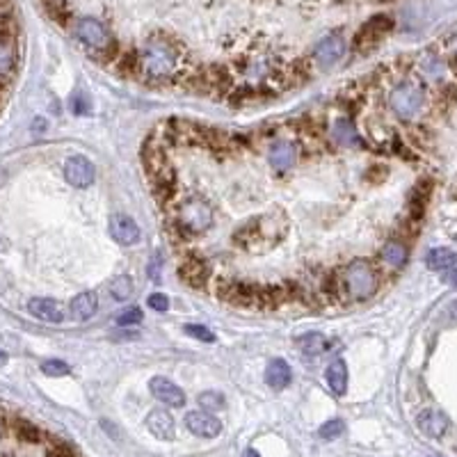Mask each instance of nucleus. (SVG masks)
I'll return each mask as SVG.
<instances>
[{
  "instance_id": "39448f33",
  "label": "nucleus",
  "mask_w": 457,
  "mask_h": 457,
  "mask_svg": "<svg viewBox=\"0 0 457 457\" xmlns=\"http://www.w3.org/2000/svg\"><path fill=\"white\" fill-rule=\"evenodd\" d=\"M75 37L94 53V58L99 56V58L107 60L115 53V43H112L110 35H107L105 26L96 19H90V16L80 19L78 23H75Z\"/></svg>"
},
{
  "instance_id": "bb28decb",
  "label": "nucleus",
  "mask_w": 457,
  "mask_h": 457,
  "mask_svg": "<svg viewBox=\"0 0 457 457\" xmlns=\"http://www.w3.org/2000/svg\"><path fill=\"white\" fill-rule=\"evenodd\" d=\"M110 295H112V300H117V302H126V300H130L133 298V290H135V286H133V279H130L128 275H119V277H115L112 281H110Z\"/></svg>"
},
{
  "instance_id": "dca6fc26",
  "label": "nucleus",
  "mask_w": 457,
  "mask_h": 457,
  "mask_svg": "<svg viewBox=\"0 0 457 457\" xmlns=\"http://www.w3.org/2000/svg\"><path fill=\"white\" fill-rule=\"evenodd\" d=\"M179 275L181 279L186 281L188 286L192 288H204L206 281H209V275H211V268L206 261L201 258H186L183 263L179 266Z\"/></svg>"
},
{
  "instance_id": "4c0bfd02",
  "label": "nucleus",
  "mask_w": 457,
  "mask_h": 457,
  "mask_svg": "<svg viewBox=\"0 0 457 457\" xmlns=\"http://www.w3.org/2000/svg\"><path fill=\"white\" fill-rule=\"evenodd\" d=\"M443 315H446V320H448V322L457 325V300H455V302H451L448 307H446Z\"/></svg>"
},
{
  "instance_id": "20e7f679",
  "label": "nucleus",
  "mask_w": 457,
  "mask_h": 457,
  "mask_svg": "<svg viewBox=\"0 0 457 457\" xmlns=\"http://www.w3.org/2000/svg\"><path fill=\"white\" fill-rule=\"evenodd\" d=\"M426 105V90L416 80H402L389 94V107L400 119H414Z\"/></svg>"
},
{
  "instance_id": "393cba45",
  "label": "nucleus",
  "mask_w": 457,
  "mask_h": 457,
  "mask_svg": "<svg viewBox=\"0 0 457 457\" xmlns=\"http://www.w3.org/2000/svg\"><path fill=\"white\" fill-rule=\"evenodd\" d=\"M298 347L302 350L304 357H318V354L325 352V347H327V339H325V336L318 334V332H311V334L300 336Z\"/></svg>"
},
{
  "instance_id": "aec40b11",
  "label": "nucleus",
  "mask_w": 457,
  "mask_h": 457,
  "mask_svg": "<svg viewBox=\"0 0 457 457\" xmlns=\"http://www.w3.org/2000/svg\"><path fill=\"white\" fill-rule=\"evenodd\" d=\"M293 379V371L290 366L284 362V359H272V362L266 366V382L270 389H286Z\"/></svg>"
},
{
  "instance_id": "4468645a",
  "label": "nucleus",
  "mask_w": 457,
  "mask_h": 457,
  "mask_svg": "<svg viewBox=\"0 0 457 457\" xmlns=\"http://www.w3.org/2000/svg\"><path fill=\"white\" fill-rule=\"evenodd\" d=\"M147 430L154 434L160 441H172L174 434H177V426H174V419L169 411L165 409H151L147 414Z\"/></svg>"
},
{
  "instance_id": "5701e85b",
  "label": "nucleus",
  "mask_w": 457,
  "mask_h": 457,
  "mask_svg": "<svg viewBox=\"0 0 457 457\" xmlns=\"http://www.w3.org/2000/svg\"><path fill=\"white\" fill-rule=\"evenodd\" d=\"M426 263H428L430 270L443 272V270H451L457 263V254L448 247H437V249H432V252L428 254Z\"/></svg>"
},
{
  "instance_id": "ddd939ff",
  "label": "nucleus",
  "mask_w": 457,
  "mask_h": 457,
  "mask_svg": "<svg viewBox=\"0 0 457 457\" xmlns=\"http://www.w3.org/2000/svg\"><path fill=\"white\" fill-rule=\"evenodd\" d=\"M28 311L30 315H35L37 320L48 322V325H60L64 320V309L62 304L51 300V298H35L28 302Z\"/></svg>"
},
{
  "instance_id": "9b49d317",
  "label": "nucleus",
  "mask_w": 457,
  "mask_h": 457,
  "mask_svg": "<svg viewBox=\"0 0 457 457\" xmlns=\"http://www.w3.org/2000/svg\"><path fill=\"white\" fill-rule=\"evenodd\" d=\"M149 389H151V396L160 400L162 405H167V407L186 405V394H183V389L179 384H174L167 377H154L149 382Z\"/></svg>"
},
{
  "instance_id": "f257e3e1",
  "label": "nucleus",
  "mask_w": 457,
  "mask_h": 457,
  "mask_svg": "<svg viewBox=\"0 0 457 457\" xmlns=\"http://www.w3.org/2000/svg\"><path fill=\"white\" fill-rule=\"evenodd\" d=\"M181 64V51L177 41L167 37H154L145 41L137 53V75L149 83H162L177 73Z\"/></svg>"
},
{
  "instance_id": "7c9ffc66",
  "label": "nucleus",
  "mask_w": 457,
  "mask_h": 457,
  "mask_svg": "<svg viewBox=\"0 0 457 457\" xmlns=\"http://www.w3.org/2000/svg\"><path fill=\"white\" fill-rule=\"evenodd\" d=\"M343 432H345V423L341 419H334V421L322 423V426L318 428V437L325 441H332V439H339Z\"/></svg>"
},
{
  "instance_id": "79ce46f5",
  "label": "nucleus",
  "mask_w": 457,
  "mask_h": 457,
  "mask_svg": "<svg viewBox=\"0 0 457 457\" xmlns=\"http://www.w3.org/2000/svg\"><path fill=\"white\" fill-rule=\"evenodd\" d=\"M243 457H261V455H258V453H256L254 448H247V451L243 453Z\"/></svg>"
},
{
  "instance_id": "b1692460",
  "label": "nucleus",
  "mask_w": 457,
  "mask_h": 457,
  "mask_svg": "<svg viewBox=\"0 0 457 457\" xmlns=\"http://www.w3.org/2000/svg\"><path fill=\"white\" fill-rule=\"evenodd\" d=\"M16 69V41H0V80H7Z\"/></svg>"
},
{
  "instance_id": "0eeeda50",
  "label": "nucleus",
  "mask_w": 457,
  "mask_h": 457,
  "mask_svg": "<svg viewBox=\"0 0 457 457\" xmlns=\"http://www.w3.org/2000/svg\"><path fill=\"white\" fill-rule=\"evenodd\" d=\"M64 179L73 188H90L96 179V169L90 158L85 156H71L64 162Z\"/></svg>"
},
{
  "instance_id": "6e6552de",
  "label": "nucleus",
  "mask_w": 457,
  "mask_h": 457,
  "mask_svg": "<svg viewBox=\"0 0 457 457\" xmlns=\"http://www.w3.org/2000/svg\"><path fill=\"white\" fill-rule=\"evenodd\" d=\"M186 428L201 439H215L222 432V423L206 409H194L186 414Z\"/></svg>"
},
{
  "instance_id": "a211bd4d",
  "label": "nucleus",
  "mask_w": 457,
  "mask_h": 457,
  "mask_svg": "<svg viewBox=\"0 0 457 457\" xmlns=\"http://www.w3.org/2000/svg\"><path fill=\"white\" fill-rule=\"evenodd\" d=\"M71 315L75 322H87L92 320L96 311H99V295H96L94 290H85L80 295H75L71 300Z\"/></svg>"
},
{
  "instance_id": "c756f323",
  "label": "nucleus",
  "mask_w": 457,
  "mask_h": 457,
  "mask_svg": "<svg viewBox=\"0 0 457 457\" xmlns=\"http://www.w3.org/2000/svg\"><path fill=\"white\" fill-rule=\"evenodd\" d=\"M197 402H199V407L211 411V414L213 411L224 409V396L220 394V391H204V394H199Z\"/></svg>"
},
{
  "instance_id": "a18cd8bd",
  "label": "nucleus",
  "mask_w": 457,
  "mask_h": 457,
  "mask_svg": "<svg viewBox=\"0 0 457 457\" xmlns=\"http://www.w3.org/2000/svg\"><path fill=\"white\" fill-rule=\"evenodd\" d=\"M432 457H439V455H432Z\"/></svg>"
},
{
  "instance_id": "473e14b6",
  "label": "nucleus",
  "mask_w": 457,
  "mask_h": 457,
  "mask_svg": "<svg viewBox=\"0 0 457 457\" xmlns=\"http://www.w3.org/2000/svg\"><path fill=\"white\" fill-rule=\"evenodd\" d=\"M142 318H145L142 311H140L137 307H133V309H126L124 313H119L115 322L119 325V327H128V325H140Z\"/></svg>"
},
{
  "instance_id": "f03ea898",
  "label": "nucleus",
  "mask_w": 457,
  "mask_h": 457,
  "mask_svg": "<svg viewBox=\"0 0 457 457\" xmlns=\"http://www.w3.org/2000/svg\"><path fill=\"white\" fill-rule=\"evenodd\" d=\"M343 288H345V295L354 300V302H364L368 298H373L377 288H379V275L375 266L371 261L366 258H359L352 261L350 266L343 270Z\"/></svg>"
},
{
  "instance_id": "f704fd0d",
  "label": "nucleus",
  "mask_w": 457,
  "mask_h": 457,
  "mask_svg": "<svg viewBox=\"0 0 457 457\" xmlns=\"http://www.w3.org/2000/svg\"><path fill=\"white\" fill-rule=\"evenodd\" d=\"M147 304L154 311H158V313H162V311H167L169 309V298H165L162 293H154V295H149L147 298Z\"/></svg>"
},
{
  "instance_id": "37998d69",
  "label": "nucleus",
  "mask_w": 457,
  "mask_h": 457,
  "mask_svg": "<svg viewBox=\"0 0 457 457\" xmlns=\"http://www.w3.org/2000/svg\"><path fill=\"white\" fill-rule=\"evenodd\" d=\"M3 364H7V352L0 350V366H3Z\"/></svg>"
},
{
  "instance_id": "2eb2a0df",
  "label": "nucleus",
  "mask_w": 457,
  "mask_h": 457,
  "mask_svg": "<svg viewBox=\"0 0 457 457\" xmlns=\"http://www.w3.org/2000/svg\"><path fill=\"white\" fill-rule=\"evenodd\" d=\"M7 428L14 432V437L23 443H30V446H37V443H43L46 441L48 434L43 432L39 426H35L32 421L28 419H21V416H9L7 419Z\"/></svg>"
},
{
  "instance_id": "58836bf2",
  "label": "nucleus",
  "mask_w": 457,
  "mask_h": 457,
  "mask_svg": "<svg viewBox=\"0 0 457 457\" xmlns=\"http://www.w3.org/2000/svg\"><path fill=\"white\" fill-rule=\"evenodd\" d=\"M443 279L448 281L451 286H455V288H457V270H453V268H451L448 272H446V277H443Z\"/></svg>"
},
{
  "instance_id": "412c9836",
  "label": "nucleus",
  "mask_w": 457,
  "mask_h": 457,
  "mask_svg": "<svg viewBox=\"0 0 457 457\" xmlns=\"http://www.w3.org/2000/svg\"><path fill=\"white\" fill-rule=\"evenodd\" d=\"M379 263L389 270H400L407 263V247L400 241H389L379 249Z\"/></svg>"
},
{
  "instance_id": "72a5a7b5",
  "label": "nucleus",
  "mask_w": 457,
  "mask_h": 457,
  "mask_svg": "<svg viewBox=\"0 0 457 457\" xmlns=\"http://www.w3.org/2000/svg\"><path fill=\"white\" fill-rule=\"evenodd\" d=\"M186 334L194 336V339H199V341H206V343L215 341V334L211 330H206L204 325H186Z\"/></svg>"
},
{
  "instance_id": "2f4dec72",
  "label": "nucleus",
  "mask_w": 457,
  "mask_h": 457,
  "mask_svg": "<svg viewBox=\"0 0 457 457\" xmlns=\"http://www.w3.org/2000/svg\"><path fill=\"white\" fill-rule=\"evenodd\" d=\"M41 371L51 377H64L71 373V368H69V364L60 362V359H48V362L41 364Z\"/></svg>"
},
{
  "instance_id": "c85d7f7f",
  "label": "nucleus",
  "mask_w": 457,
  "mask_h": 457,
  "mask_svg": "<svg viewBox=\"0 0 457 457\" xmlns=\"http://www.w3.org/2000/svg\"><path fill=\"white\" fill-rule=\"evenodd\" d=\"M43 7H46L48 16L56 21L58 26H67V21L71 16L67 0H43Z\"/></svg>"
},
{
  "instance_id": "9d476101",
  "label": "nucleus",
  "mask_w": 457,
  "mask_h": 457,
  "mask_svg": "<svg viewBox=\"0 0 457 457\" xmlns=\"http://www.w3.org/2000/svg\"><path fill=\"white\" fill-rule=\"evenodd\" d=\"M448 426H451L448 416H446L441 409H434V407L423 409L416 416V428L430 439H441L443 434L448 432Z\"/></svg>"
},
{
  "instance_id": "a19ab883",
  "label": "nucleus",
  "mask_w": 457,
  "mask_h": 457,
  "mask_svg": "<svg viewBox=\"0 0 457 457\" xmlns=\"http://www.w3.org/2000/svg\"><path fill=\"white\" fill-rule=\"evenodd\" d=\"M5 428H7V416H0V437H3Z\"/></svg>"
},
{
  "instance_id": "cd10ccee",
  "label": "nucleus",
  "mask_w": 457,
  "mask_h": 457,
  "mask_svg": "<svg viewBox=\"0 0 457 457\" xmlns=\"http://www.w3.org/2000/svg\"><path fill=\"white\" fill-rule=\"evenodd\" d=\"M43 443H46V455L48 457H78V453H75V448L69 441L53 437V434H48Z\"/></svg>"
},
{
  "instance_id": "f8f14e48",
  "label": "nucleus",
  "mask_w": 457,
  "mask_h": 457,
  "mask_svg": "<svg viewBox=\"0 0 457 457\" xmlns=\"http://www.w3.org/2000/svg\"><path fill=\"white\" fill-rule=\"evenodd\" d=\"M110 236L122 247H130V245L140 243L142 231H140V226H137V222L133 220V217H128V215H112L110 217Z\"/></svg>"
},
{
  "instance_id": "1a4fd4ad",
  "label": "nucleus",
  "mask_w": 457,
  "mask_h": 457,
  "mask_svg": "<svg viewBox=\"0 0 457 457\" xmlns=\"http://www.w3.org/2000/svg\"><path fill=\"white\" fill-rule=\"evenodd\" d=\"M345 56V41L339 35H330L320 39L313 48V60L318 67H332Z\"/></svg>"
},
{
  "instance_id": "423d86ee",
  "label": "nucleus",
  "mask_w": 457,
  "mask_h": 457,
  "mask_svg": "<svg viewBox=\"0 0 457 457\" xmlns=\"http://www.w3.org/2000/svg\"><path fill=\"white\" fill-rule=\"evenodd\" d=\"M394 28V21L389 16L379 14V16H373L371 21H366V23L359 28V32L354 35V51L357 53H368L373 51L379 41L387 37V32Z\"/></svg>"
},
{
  "instance_id": "6ab92c4d",
  "label": "nucleus",
  "mask_w": 457,
  "mask_h": 457,
  "mask_svg": "<svg viewBox=\"0 0 457 457\" xmlns=\"http://www.w3.org/2000/svg\"><path fill=\"white\" fill-rule=\"evenodd\" d=\"M430 192H432V183L430 181H421L409 194L407 213H409V220L414 224H419L423 220V215H426V206H428V199H430Z\"/></svg>"
},
{
  "instance_id": "4be33fe9",
  "label": "nucleus",
  "mask_w": 457,
  "mask_h": 457,
  "mask_svg": "<svg viewBox=\"0 0 457 457\" xmlns=\"http://www.w3.org/2000/svg\"><path fill=\"white\" fill-rule=\"evenodd\" d=\"M325 377H327V384L332 389V394L345 396V391H347V366H345L343 359H334V362L327 366V373H325Z\"/></svg>"
},
{
  "instance_id": "c03bdc74",
  "label": "nucleus",
  "mask_w": 457,
  "mask_h": 457,
  "mask_svg": "<svg viewBox=\"0 0 457 457\" xmlns=\"http://www.w3.org/2000/svg\"><path fill=\"white\" fill-rule=\"evenodd\" d=\"M3 457H12V455H3Z\"/></svg>"
},
{
  "instance_id": "f3484780",
  "label": "nucleus",
  "mask_w": 457,
  "mask_h": 457,
  "mask_svg": "<svg viewBox=\"0 0 457 457\" xmlns=\"http://www.w3.org/2000/svg\"><path fill=\"white\" fill-rule=\"evenodd\" d=\"M268 158H270V165L275 169L286 172L298 162V147L293 142H288V140H279V142H275L270 147Z\"/></svg>"
},
{
  "instance_id": "ea45409f",
  "label": "nucleus",
  "mask_w": 457,
  "mask_h": 457,
  "mask_svg": "<svg viewBox=\"0 0 457 457\" xmlns=\"http://www.w3.org/2000/svg\"><path fill=\"white\" fill-rule=\"evenodd\" d=\"M32 128H35V130H43V128H46V122H43V119H35Z\"/></svg>"
},
{
  "instance_id": "7ed1b4c3",
  "label": "nucleus",
  "mask_w": 457,
  "mask_h": 457,
  "mask_svg": "<svg viewBox=\"0 0 457 457\" xmlns=\"http://www.w3.org/2000/svg\"><path fill=\"white\" fill-rule=\"evenodd\" d=\"M213 224V211L211 206L201 199H188L183 201L177 213H174V228H179L183 238H192L204 233Z\"/></svg>"
},
{
  "instance_id": "c9c22d12",
  "label": "nucleus",
  "mask_w": 457,
  "mask_h": 457,
  "mask_svg": "<svg viewBox=\"0 0 457 457\" xmlns=\"http://www.w3.org/2000/svg\"><path fill=\"white\" fill-rule=\"evenodd\" d=\"M90 101H87V96L85 94H75L73 99H71V110L73 115H87L90 112Z\"/></svg>"
},
{
  "instance_id": "e433bc0d",
  "label": "nucleus",
  "mask_w": 457,
  "mask_h": 457,
  "mask_svg": "<svg viewBox=\"0 0 457 457\" xmlns=\"http://www.w3.org/2000/svg\"><path fill=\"white\" fill-rule=\"evenodd\" d=\"M160 268H162V261H160V254H156L154 263H149V277H151V281H160Z\"/></svg>"
},
{
  "instance_id": "a878e982",
  "label": "nucleus",
  "mask_w": 457,
  "mask_h": 457,
  "mask_svg": "<svg viewBox=\"0 0 457 457\" xmlns=\"http://www.w3.org/2000/svg\"><path fill=\"white\" fill-rule=\"evenodd\" d=\"M332 135L341 147H357L359 145V135H357V130H354L350 119H336Z\"/></svg>"
}]
</instances>
